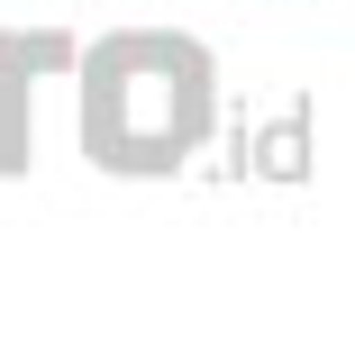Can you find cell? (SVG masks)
<instances>
[{"instance_id":"cell-1","label":"cell","mask_w":355,"mask_h":355,"mask_svg":"<svg viewBox=\"0 0 355 355\" xmlns=\"http://www.w3.org/2000/svg\"><path fill=\"white\" fill-rule=\"evenodd\" d=\"M209 137V55L164 28L101 37L83 64V155L110 173H164Z\"/></svg>"},{"instance_id":"cell-2","label":"cell","mask_w":355,"mask_h":355,"mask_svg":"<svg viewBox=\"0 0 355 355\" xmlns=\"http://www.w3.org/2000/svg\"><path fill=\"white\" fill-rule=\"evenodd\" d=\"M46 64H73V37H0V173L28 164V83Z\"/></svg>"},{"instance_id":"cell-3","label":"cell","mask_w":355,"mask_h":355,"mask_svg":"<svg viewBox=\"0 0 355 355\" xmlns=\"http://www.w3.org/2000/svg\"><path fill=\"white\" fill-rule=\"evenodd\" d=\"M264 173L301 182V173H310V137H301V128H273V137H264Z\"/></svg>"}]
</instances>
